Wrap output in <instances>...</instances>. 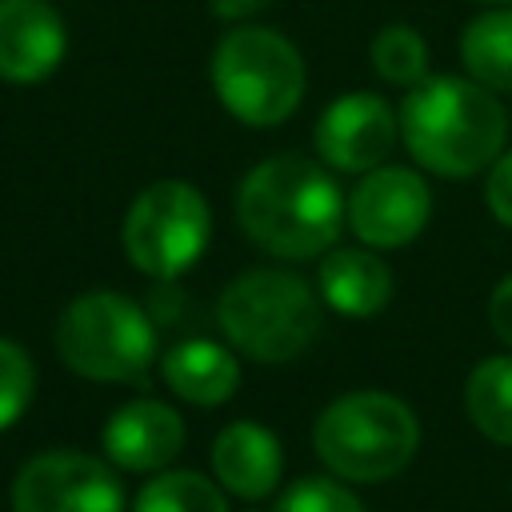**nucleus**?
<instances>
[{
  "label": "nucleus",
  "instance_id": "20e7f679",
  "mask_svg": "<svg viewBox=\"0 0 512 512\" xmlns=\"http://www.w3.org/2000/svg\"><path fill=\"white\" fill-rule=\"evenodd\" d=\"M212 88L228 116L248 128L284 124L304 100V56L288 36L264 24H236L212 48Z\"/></svg>",
  "mask_w": 512,
  "mask_h": 512
},
{
  "label": "nucleus",
  "instance_id": "2eb2a0df",
  "mask_svg": "<svg viewBox=\"0 0 512 512\" xmlns=\"http://www.w3.org/2000/svg\"><path fill=\"white\" fill-rule=\"evenodd\" d=\"M160 372H164V384L180 400L200 404V408H216L240 388L236 356L224 344L200 340V336L196 340H180L176 348H168L164 360H160Z\"/></svg>",
  "mask_w": 512,
  "mask_h": 512
},
{
  "label": "nucleus",
  "instance_id": "4be33fe9",
  "mask_svg": "<svg viewBox=\"0 0 512 512\" xmlns=\"http://www.w3.org/2000/svg\"><path fill=\"white\" fill-rule=\"evenodd\" d=\"M484 204L504 228H512V148L492 160L488 180H484Z\"/></svg>",
  "mask_w": 512,
  "mask_h": 512
},
{
  "label": "nucleus",
  "instance_id": "423d86ee",
  "mask_svg": "<svg viewBox=\"0 0 512 512\" xmlns=\"http://www.w3.org/2000/svg\"><path fill=\"white\" fill-rule=\"evenodd\" d=\"M316 456L344 480H388L396 476L420 444V424L412 408L392 392H348L332 400L312 428Z\"/></svg>",
  "mask_w": 512,
  "mask_h": 512
},
{
  "label": "nucleus",
  "instance_id": "6e6552de",
  "mask_svg": "<svg viewBox=\"0 0 512 512\" xmlns=\"http://www.w3.org/2000/svg\"><path fill=\"white\" fill-rule=\"evenodd\" d=\"M12 512H124V492L104 460L56 448L16 472Z\"/></svg>",
  "mask_w": 512,
  "mask_h": 512
},
{
  "label": "nucleus",
  "instance_id": "412c9836",
  "mask_svg": "<svg viewBox=\"0 0 512 512\" xmlns=\"http://www.w3.org/2000/svg\"><path fill=\"white\" fill-rule=\"evenodd\" d=\"M276 512H364V504L344 484L324 480V476H308V480H296L276 500Z\"/></svg>",
  "mask_w": 512,
  "mask_h": 512
},
{
  "label": "nucleus",
  "instance_id": "f3484780",
  "mask_svg": "<svg viewBox=\"0 0 512 512\" xmlns=\"http://www.w3.org/2000/svg\"><path fill=\"white\" fill-rule=\"evenodd\" d=\"M468 420L496 444H512V356H488L464 384Z\"/></svg>",
  "mask_w": 512,
  "mask_h": 512
},
{
  "label": "nucleus",
  "instance_id": "0eeeda50",
  "mask_svg": "<svg viewBox=\"0 0 512 512\" xmlns=\"http://www.w3.org/2000/svg\"><path fill=\"white\" fill-rule=\"evenodd\" d=\"M124 252L128 264L152 280L184 276L212 240V212L196 184L156 180L136 192L124 212Z\"/></svg>",
  "mask_w": 512,
  "mask_h": 512
},
{
  "label": "nucleus",
  "instance_id": "1a4fd4ad",
  "mask_svg": "<svg viewBox=\"0 0 512 512\" xmlns=\"http://www.w3.org/2000/svg\"><path fill=\"white\" fill-rule=\"evenodd\" d=\"M432 212V192L420 172L400 164H380L360 176L344 216L360 244L368 248H404L412 244Z\"/></svg>",
  "mask_w": 512,
  "mask_h": 512
},
{
  "label": "nucleus",
  "instance_id": "aec40b11",
  "mask_svg": "<svg viewBox=\"0 0 512 512\" xmlns=\"http://www.w3.org/2000/svg\"><path fill=\"white\" fill-rule=\"evenodd\" d=\"M32 392H36L32 356L16 340L0 336V432L24 416V408L32 404Z\"/></svg>",
  "mask_w": 512,
  "mask_h": 512
},
{
  "label": "nucleus",
  "instance_id": "f03ea898",
  "mask_svg": "<svg viewBox=\"0 0 512 512\" xmlns=\"http://www.w3.org/2000/svg\"><path fill=\"white\" fill-rule=\"evenodd\" d=\"M400 140L436 176H476L504 152L508 112L472 76H424L400 104Z\"/></svg>",
  "mask_w": 512,
  "mask_h": 512
},
{
  "label": "nucleus",
  "instance_id": "7ed1b4c3",
  "mask_svg": "<svg viewBox=\"0 0 512 512\" xmlns=\"http://www.w3.org/2000/svg\"><path fill=\"white\" fill-rule=\"evenodd\" d=\"M220 332L232 348L260 364H288L312 348L324 324V300L304 276L284 268H252L224 284L216 300Z\"/></svg>",
  "mask_w": 512,
  "mask_h": 512
},
{
  "label": "nucleus",
  "instance_id": "6ab92c4d",
  "mask_svg": "<svg viewBox=\"0 0 512 512\" xmlns=\"http://www.w3.org/2000/svg\"><path fill=\"white\" fill-rule=\"evenodd\" d=\"M368 56H372V68L380 72V80H388L396 88H416L428 76V44L412 24L380 28Z\"/></svg>",
  "mask_w": 512,
  "mask_h": 512
},
{
  "label": "nucleus",
  "instance_id": "9d476101",
  "mask_svg": "<svg viewBox=\"0 0 512 512\" xmlns=\"http://www.w3.org/2000/svg\"><path fill=\"white\" fill-rule=\"evenodd\" d=\"M400 140V116L384 96L344 92L316 120V152L336 172H372Z\"/></svg>",
  "mask_w": 512,
  "mask_h": 512
},
{
  "label": "nucleus",
  "instance_id": "9b49d317",
  "mask_svg": "<svg viewBox=\"0 0 512 512\" xmlns=\"http://www.w3.org/2000/svg\"><path fill=\"white\" fill-rule=\"evenodd\" d=\"M68 52L64 16L48 0H0V80L40 84Z\"/></svg>",
  "mask_w": 512,
  "mask_h": 512
},
{
  "label": "nucleus",
  "instance_id": "b1692460",
  "mask_svg": "<svg viewBox=\"0 0 512 512\" xmlns=\"http://www.w3.org/2000/svg\"><path fill=\"white\" fill-rule=\"evenodd\" d=\"M212 4V12L220 16V20H232V24H244V20H252V16H260L264 8H272L276 0H208Z\"/></svg>",
  "mask_w": 512,
  "mask_h": 512
},
{
  "label": "nucleus",
  "instance_id": "393cba45",
  "mask_svg": "<svg viewBox=\"0 0 512 512\" xmlns=\"http://www.w3.org/2000/svg\"><path fill=\"white\" fill-rule=\"evenodd\" d=\"M476 4H492V8H504V4H512V0H476Z\"/></svg>",
  "mask_w": 512,
  "mask_h": 512
},
{
  "label": "nucleus",
  "instance_id": "39448f33",
  "mask_svg": "<svg viewBox=\"0 0 512 512\" xmlns=\"http://www.w3.org/2000/svg\"><path fill=\"white\" fill-rule=\"evenodd\" d=\"M56 352L60 360L100 384H140L160 352L156 328L148 312L112 288H96L76 296L56 320Z\"/></svg>",
  "mask_w": 512,
  "mask_h": 512
},
{
  "label": "nucleus",
  "instance_id": "4468645a",
  "mask_svg": "<svg viewBox=\"0 0 512 512\" xmlns=\"http://www.w3.org/2000/svg\"><path fill=\"white\" fill-rule=\"evenodd\" d=\"M392 268L376 248H328L320 256V300L340 316H376L392 300Z\"/></svg>",
  "mask_w": 512,
  "mask_h": 512
},
{
  "label": "nucleus",
  "instance_id": "ddd939ff",
  "mask_svg": "<svg viewBox=\"0 0 512 512\" xmlns=\"http://www.w3.org/2000/svg\"><path fill=\"white\" fill-rule=\"evenodd\" d=\"M212 468H216L220 484L232 496L260 500V496H268L276 488L280 468H284V452H280V440L264 424L236 420V424H228L216 436V444H212Z\"/></svg>",
  "mask_w": 512,
  "mask_h": 512
},
{
  "label": "nucleus",
  "instance_id": "f257e3e1",
  "mask_svg": "<svg viewBox=\"0 0 512 512\" xmlns=\"http://www.w3.org/2000/svg\"><path fill=\"white\" fill-rule=\"evenodd\" d=\"M236 220L256 248L280 260H308L336 248L344 196L320 164L304 156H268L240 180Z\"/></svg>",
  "mask_w": 512,
  "mask_h": 512
},
{
  "label": "nucleus",
  "instance_id": "5701e85b",
  "mask_svg": "<svg viewBox=\"0 0 512 512\" xmlns=\"http://www.w3.org/2000/svg\"><path fill=\"white\" fill-rule=\"evenodd\" d=\"M488 324L512 348V276H504L488 296Z\"/></svg>",
  "mask_w": 512,
  "mask_h": 512
},
{
  "label": "nucleus",
  "instance_id": "f8f14e48",
  "mask_svg": "<svg viewBox=\"0 0 512 512\" xmlns=\"http://www.w3.org/2000/svg\"><path fill=\"white\" fill-rule=\"evenodd\" d=\"M184 448V420L164 400H132L104 424V452L128 472H160Z\"/></svg>",
  "mask_w": 512,
  "mask_h": 512
},
{
  "label": "nucleus",
  "instance_id": "dca6fc26",
  "mask_svg": "<svg viewBox=\"0 0 512 512\" xmlns=\"http://www.w3.org/2000/svg\"><path fill=\"white\" fill-rule=\"evenodd\" d=\"M460 60L476 84L512 92V8H488L468 20L460 32Z\"/></svg>",
  "mask_w": 512,
  "mask_h": 512
},
{
  "label": "nucleus",
  "instance_id": "a211bd4d",
  "mask_svg": "<svg viewBox=\"0 0 512 512\" xmlns=\"http://www.w3.org/2000/svg\"><path fill=\"white\" fill-rule=\"evenodd\" d=\"M136 512H228V500L208 476L176 468V472L152 476L140 488Z\"/></svg>",
  "mask_w": 512,
  "mask_h": 512
}]
</instances>
